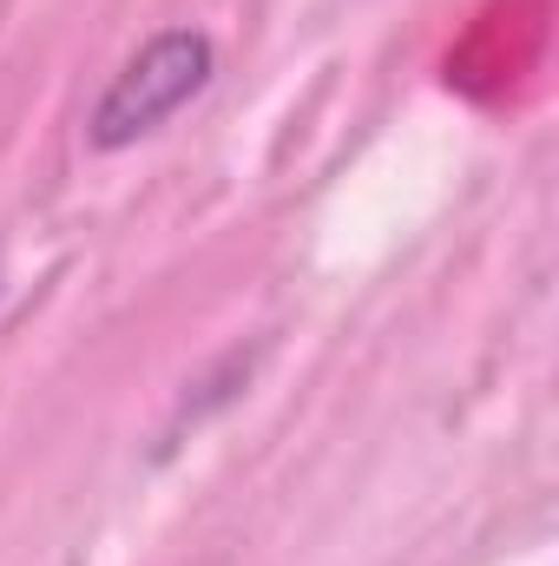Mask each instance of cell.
Instances as JSON below:
<instances>
[{
  "label": "cell",
  "mask_w": 559,
  "mask_h": 566,
  "mask_svg": "<svg viewBox=\"0 0 559 566\" xmlns=\"http://www.w3.org/2000/svg\"><path fill=\"white\" fill-rule=\"evenodd\" d=\"M218 73V46L204 27H165L106 80V93L86 113V145L93 151H133L151 139L165 119H178Z\"/></svg>",
  "instance_id": "6da1fadb"
}]
</instances>
